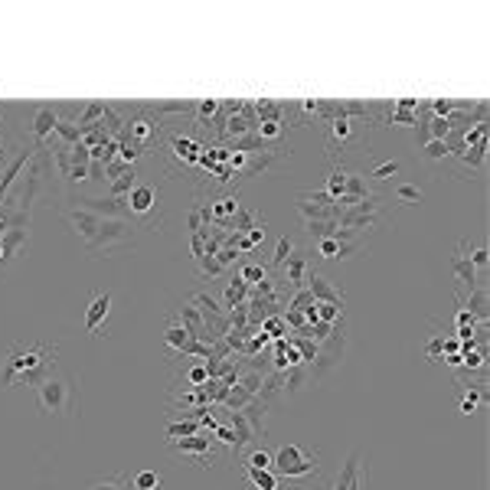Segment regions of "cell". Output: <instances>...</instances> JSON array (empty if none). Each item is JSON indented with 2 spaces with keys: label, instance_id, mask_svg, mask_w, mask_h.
<instances>
[{
  "label": "cell",
  "instance_id": "cell-27",
  "mask_svg": "<svg viewBox=\"0 0 490 490\" xmlns=\"http://www.w3.org/2000/svg\"><path fill=\"white\" fill-rule=\"evenodd\" d=\"M448 154H451L448 141H441V137H428V141H425V157H428V161H445Z\"/></svg>",
  "mask_w": 490,
  "mask_h": 490
},
{
  "label": "cell",
  "instance_id": "cell-26",
  "mask_svg": "<svg viewBox=\"0 0 490 490\" xmlns=\"http://www.w3.org/2000/svg\"><path fill=\"white\" fill-rule=\"evenodd\" d=\"M396 203H402V206L422 203V186H415V183H399V186H396Z\"/></svg>",
  "mask_w": 490,
  "mask_h": 490
},
{
  "label": "cell",
  "instance_id": "cell-17",
  "mask_svg": "<svg viewBox=\"0 0 490 490\" xmlns=\"http://www.w3.org/2000/svg\"><path fill=\"white\" fill-rule=\"evenodd\" d=\"M164 343H167L170 350H177V353H186V347L193 343V337H190V330H186L183 324H170V327L164 330Z\"/></svg>",
  "mask_w": 490,
  "mask_h": 490
},
{
  "label": "cell",
  "instance_id": "cell-23",
  "mask_svg": "<svg viewBox=\"0 0 490 490\" xmlns=\"http://www.w3.org/2000/svg\"><path fill=\"white\" fill-rule=\"evenodd\" d=\"M144 111H151V115H170V111H180V115H193V111H196V102H151V105H144Z\"/></svg>",
  "mask_w": 490,
  "mask_h": 490
},
{
  "label": "cell",
  "instance_id": "cell-15",
  "mask_svg": "<svg viewBox=\"0 0 490 490\" xmlns=\"http://www.w3.org/2000/svg\"><path fill=\"white\" fill-rule=\"evenodd\" d=\"M56 127H59V115H56V111H52V108H40V111H36V118H33V137H36V144L46 141V137H50Z\"/></svg>",
  "mask_w": 490,
  "mask_h": 490
},
{
  "label": "cell",
  "instance_id": "cell-9",
  "mask_svg": "<svg viewBox=\"0 0 490 490\" xmlns=\"http://www.w3.org/2000/svg\"><path fill=\"white\" fill-rule=\"evenodd\" d=\"M66 222H69V229L82 239V245H89L92 242V236H95V229H98V222H102V216L92 212V210H82V206H69Z\"/></svg>",
  "mask_w": 490,
  "mask_h": 490
},
{
  "label": "cell",
  "instance_id": "cell-25",
  "mask_svg": "<svg viewBox=\"0 0 490 490\" xmlns=\"http://www.w3.org/2000/svg\"><path fill=\"white\" fill-rule=\"evenodd\" d=\"M291 255H295V239H291V236H281L278 239V249H275V255H271V262H268V268H281V265H285Z\"/></svg>",
  "mask_w": 490,
  "mask_h": 490
},
{
  "label": "cell",
  "instance_id": "cell-21",
  "mask_svg": "<svg viewBox=\"0 0 490 490\" xmlns=\"http://www.w3.org/2000/svg\"><path fill=\"white\" fill-rule=\"evenodd\" d=\"M196 431H200V422L196 418H183V422H167L164 435H167V441H177V438H190Z\"/></svg>",
  "mask_w": 490,
  "mask_h": 490
},
{
  "label": "cell",
  "instance_id": "cell-39",
  "mask_svg": "<svg viewBox=\"0 0 490 490\" xmlns=\"http://www.w3.org/2000/svg\"><path fill=\"white\" fill-rule=\"evenodd\" d=\"M455 321H457V327H474V317H471V314L465 311V307H461V311H457V317H455Z\"/></svg>",
  "mask_w": 490,
  "mask_h": 490
},
{
  "label": "cell",
  "instance_id": "cell-33",
  "mask_svg": "<svg viewBox=\"0 0 490 490\" xmlns=\"http://www.w3.org/2000/svg\"><path fill=\"white\" fill-rule=\"evenodd\" d=\"M216 111H220V102H216V98H206V102H200L196 105V121H200V125H210V118L212 115H216Z\"/></svg>",
  "mask_w": 490,
  "mask_h": 490
},
{
  "label": "cell",
  "instance_id": "cell-34",
  "mask_svg": "<svg viewBox=\"0 0 490 490\" xmlns=\"http://www.w3.org/2000/svg\"><path fill=\"white\" fill-rule=\"evenodd\" d=\"M170 144H173V151H177L180 157H186V161H196V144L190 141V137H170Z\"/></svg>",
  "mask_w": 490,
  "mask_h": 490
},
{
  "label": "cell",
  "instance_id": "cell-1",
  "mask_svg": "<svg viewBox=\"0 0 490 490\" xmlns=\"http://www.w3.org/2000/svg\"><path fill=\"white\" fill-rule=\"evenodd\" d=\"M56 356H59V343H50V340H17V343H10L4 360H0V386H36L59 366Z\"/></svg>",
  "mask_w": 490,
  "mask_h": 490
},
{
  "label": "cell",
  "instance_id": "cell-18",
  "mask_svg": "<svg viewBox=\"0 0 490 490\" xmlns=\"http://www.w3.org/2000/svg\"><path fill=\"white\" fill-rule=\"evenodd\" d=\"M465 311L471 314L474 321H477V317L487 321V287H484V285L471 287V295H467V301H465Z\"/></svg>",
  "mask_w": 490,
  "mask_h": 490
},
{
  "label": "cell",
  "instance_id": "cell-19",
  "mask_svg": "<svg viewBox=\"0 0 490 490\" xmlns=\"http://www.w3.org/2000/svg\"><path fill=\"white\" fill-rule=\"evenodd\" d=\"M26 239H30V232H26L23 226H13V229H10V232H7V236L0 239V255H4V258H7V262H10V258L17 255V249L26 242Z\"/></svg>",
  "mask_w": 490,
  "mask_h": 490
},
{
  "label": "cell",
  "instance_id": "cell-24",
  "mask_svg": "<svg viewBox=\"0 0 490 490\" xmlns=\"http://www.w3.org/2000/svg\"><path fill=\"white\" fill-rule=\"evenodd\" d=\"M245 297H249V285H245L242 278H232L226 285V301H229V307H242L245 304Z\"/></svg>",
  "mask_w": 490,
  "mask_h": 490
},
{
  "label": "cell",
  "instance_id": "cell-31",
  "mask_svg": "<svg viewBox=\"0 0 490 490\" xmlns=\"http://www.w3.org/2000/svg\"><path fill=\"white\" fill-rule=\"evenodd\" d=\"M481 399H484V389H467L465 399H461V415H474L477 412V406H481Z\"/></svg>",
  "mask_w": 490,
  "mask_h": 490
},
{
  "label": "cell",
  "instance_id": "cell-29",
  "mask_svg": "<svg viewBox=\"0 0 490 490\" xmlns=\"http://www.w3.org/2000/svg\"><path fill=\"white\" fill-rule=\"evenodd\" d=\"M317 255H321L324 262H340V242L334 236L317 239Z\"/></svg>",
  "mask_w": 490,
  "mask_h": 490
},
{
  "label": "cell",
  "instance_id": "cell-35",
  "mask_svg": "<svg viewBox=\"0 0 490 490\" xmlns=\"http://www.w3.org/2000/svg\"><path fill=\"white\" fill-rule=\"evenodd\" d=\"M92 490H131V481H127L125 474H115V477H108V481L92 484Z\"/></svg>",
  "mask_w": 490,
  "mask_h": 490
},
{
  "label": "cell",
  "instance_id": "cell-22",
  "mask_svg": "<svg viewBox=\"0 0 490 490\" xmlns=\"http://www.w3.org/2000/svg\"><path fill=\"white\" fill-rule=\"evenodd\" d=\"M239 278H242L249 287H258L262 281H268V265H258V262L242 265V268H239Z\"/></svg>",
  "mask_w": 490,
  "mask_h": 490
},
{
  "label": "cell",
  "instance_id": "cell-4",
  "mask_svg": "<svg viewBox=\"0 0 490 490\" xmlns=\"http://www.w3.org/2000/svg\"><path fill=\"white\" fill-rule=\"evenodd\" d=\"M131 242H135V222L118 220V216H102L92 242L85 245V249H89V255L98 258V255H108V252L121 249V245H131Z\"/></svg>",
  "mask_w": 490,
  "mask_h": 490
},
{
  "label": "cell",
  "instance_id": "cell-38",
  "mask_svg": "<svg viewBox=\"0 0 490 490\" xmlns=\"http://www.w3.org/2000/svg\"><path fill=\"white\" fill-rule=\"evenodd\" d=\"M425 356H428L431 363H438L441 356H445V350H441V337H435V340L428 343V347H425Z\"/></svg>",
  "mask_w": 490,
  "mask_h": 490
},
{
  "label": "cell",
  "instance_id": "cell-28",
  "mask_svg": "<svg viewBox=\"0 0 490 490\" xmlns=\"http://www.w3.org/2000/svg\"><path fill=\"white\" fill-rule=\"evenodd\" d=\"M210 376H212V366L210 363H193L190 366V370H186V382H190V386H206V382H210Z\"/></svg>",
  "mask_w": 490,
  "mask_h": 490
},
{
  "label": "cell",
  "instance_id": "cell-6",
  "mask_svg": "<svg viewBox=\"0 0 490 490\" xmlns=\"http://www.w3.org/2000/svg\"><path fill=\"white\" fill-rule=\"evenodd\" d=\"M334 490H370V467H366L360 448L347 455V461L340 465V474L334 481Z\"/></svg>",
  "mask_w": 490,
  "mask_h": 490
},
{
  "label": "cell",
  "instance_id": "cell-5",
  "mask_svg": "<svg viewBox=\"0 0 490 490\" xmlns=\"http://www.w3.org/2000/svg\"><path fill=\"white\" fill-rule=\"evenodd\" d=\"M125 210L131 220L147 222V229H161V216H157V210H161V190L154 183H135L125 196Z\"/></svg>",
  "mask_w": 490,
  "mask_h": 490
},
{
  "label": "cell",
  "instance_id": "cell-32",
  "mask_svg": "<svg viewBox=\"0 0 490 490\" xmlns=\"http://www.w3.org/2000/svg\"><path fill=\"white\" fill-rule=\"evenodd\" d=\"M285 127L287 125H281V121H262V125H258V137H262V141H278V137L285 135Z\"/></svg>",
  "mask_w": 490,
  "mask_h": 490
},
{
  "label": "cell",
  "instance_id": "cell-10",
  "mask_svg": "<svg viewBox=\"0 0 490 490\" xmlns=\"http://www.w3.org/2000/svg\"><path fill=\"white\" fill-rule=\"evenodd\" d=\"M127 135H131L135 147H147L151 137L157 135V121L151 118V111H144V105H137V118L127 121Z\"/></svg>",
  "mask_w": 490,
  "mask_h": 490
},
{
  "label": "cell",
  "instance_id": "cell-12",
  "mask_svg": "<svg viewBox=\"0 0 490 490\" xmlns=\"http://www.w3.org/2000/svg\"><path fill=\"white\" fill-rule=\"evenodd\" d=\"M245 471V481L252 490H278L281 487V477L271 467H242Z\"/></svg>",
  "mask_w": 490,
  "mask_h": 490
},
{
  "label": "cell",
  "instance_id": "cell-36",
  "mask_svg": "<svg viewBox=\"0 0 490 490\" xmlns=\"http://www.w3.org/2000/svg\"><path fill=\"white\" fill-rule=\"evenodd\" d=\"M467 258H471L474 271H484V268H487V245H474Z\"/></svg>",
  "mask_w": 490,
  "mask_h": 490
},
{
  "label": "cell",
  "instance_id": "cell-14",
  "mask_svg": "<svg viewBox=\"0 0 490 490\" xmlns=\"http://www.w3.org/2000/svg\"><path fill=\"white\" fill-rule=\"evenodd\" d=\"M105 115H111L108 105H102V102H85L82 111H76V115H72V125H76V131L82 135V127H92V121L105 118Z\"/></svg>",
  "mask_w": 490,
  "mask_h": 490
},
{
  "label": "cell",
  "instance_id": "cell-20",
  "mask_svg": "<svg viewBox=\"0 0 490 490\" xmlns=\"http://www.w3.org/2000/svg\"><path fill=\"white\" fill-rule=\"evenodd\" d=\"M127 481H131V490H161L164 487V477L157 471H151V467L137 471L135 477H127Z\"/></svg>",
  "mask_w": 490,
  "mask_h": 490
},
{
  "label": "cell",
  "instance_id": "cell-30",
  "mask_svg": "<svg viewBox=\"0 0 490 490\" xmlns=\"http://www.w3.org/2000/svg\"><path fill=\"white\" fill-rule=\"evenodd\" d=\"M242 467H271V451L249 448V455L242 457Z\"/></svg>",
  "mask_w": 490,
  "mask_h": 490
},
{
  "label": "cell",
  "instance_id": "cell-37",
  "mask_svg": "<svg viewBox=\"0 0 490 490\" xmlns=\"http://www.w3.org/2000/svg\"><path fill=\"white\" fill-rule=\"evenodd\" d=\"M392 173H399V164L396 161H386V164H380V167L372 170V177H376V180H389Z\"/></svg>",
  "mask_w": 490,
  "mask_h": 490
},
{
  "label": "cell",
  "instance_id": "cell-2",
  "mask_svg": "<svg viewBox=\"0 0 490 490\" xmlns=\"http://www.w3.org/2000/svg\"><path fill=\"white\" fill-rule=\"evenodd\" d=\"M33 396H36V409H40L42 418H76L79 412V380L72 376L69 370H56L40 380L33 386Z\"/></svg>",
  "mask_w": 490,
  "mask_h": 490
},
{
  "label": "cell",
  "instance_id": "cell-13",
  "mask_svg": "<svg viewBox=\"0 0 490 490\" xmlns=\"http://www.w3.org/2000/svg\"><path fill=\"white\" fill-rule=\"evenodd\" d=\"M451 271H455L457 285H465L467 291H471V287H477V271H474L471 258L465 255V249H457V255L451 258Z\"/></svg>",
  "mask_w": 490,
  "mask_h": 490
},
{
  "label": "cell",
  "instance_id": "cell-3",
  "mask_svg": "<svg viewBox=\"0 0 490 490\" xmlns=\"http://www.w3.org/2000/svg\"><path fill=\"white\" fill-rule=\"evenodd\" d=\"M271 471L291 484L311 481L314 474H321L317 451H307V448H301V445H281V448L271 455Z\"/></svg>",
  "mask_w": 490,
  "mask_h": 490
},
{
  "label": "cell",
  "instance_id": "cell-7",
  "mask_svg": "<svg viewBox=\"0 0 490 490\" xmlns=\"http://www.w3.org/2000/svg\"><path fill=\"white\" fill-rule=\"evenodd\" d=\"M170 448L177 455H186L196 467H212V457H216V438H206V435H190V438H177L170 441Z\"/></svg>",
  "mask_w": 490,
  "mask_h": 490
},
{
  "label": "cell",
  "instance_id": "cell-11",
  "mask_svg": "<svg viewBox=\"0 0 490 490\" xmlns=\"http://www.w3.org/2000/svg\"><path fill=\"white\" fill-rule=\"evenodd\" d=\"M281 271H285V278L291 281V287L295 291H301V287L307 285V275H311V265H307V258L301 252H295L291 258H287L285 265H281Z\"/></svg>",
  "mask_w": 490,
  "mask_h": 490
},
{
  "label": "cell",
  "instance_id": "cell-8",
  "mask_svg": "<svg viewBox=\"0 0 490 490\" xmlns=\"http://www.w3.org/2000/svg\"><path fill=\"white\" fill-rule=\"evenodd\" d=\"M111 304H115V295H111V291H98V295L89 301V307H85V330H89L92 337H102L98 330H102L105 321H108Z\"/></svg>",
  "mask_w": 490,
  "mask_h": 490
},
{
  "label": "cell",
  "instance_id": "cell-16",
  "mask_svg": "<svg viewBox=\"0 0 490 490\" xmlns=\"http://www.w3.org/2000/svg\"><path fill=\"white\" fill-rule=\"evenodd\" d=\"M236 212H239V200H236L232 193H229V196H220L216 203H210V220H212V222H220V226H226V222L232 220Z\"/></svg>",
  "mask_w": 490,
  "mask_h": 490
}]
</instances>
